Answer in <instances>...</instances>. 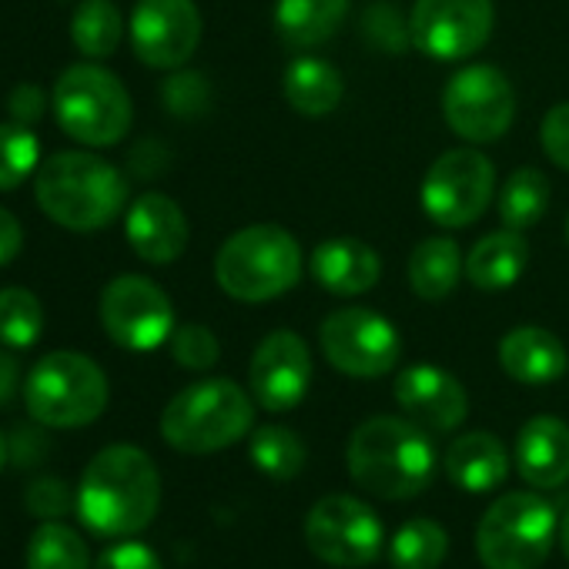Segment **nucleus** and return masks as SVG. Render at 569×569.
Masks as SVG:
<instances>
[{"mask_svg": "<svg viewBox=\"0 0 569 569\" xmlns=\"http://www.w3.org/2000/svg\"><path fill=\"white\" fill-rule=\"evenodd\" d=\"M549 208V181L539 168H519L506 178L499 191V218L512 231L539 224Z\"/></svg>", "mask_w": 569, "mask_h": 569, "instance_id": "obj_31", "label": "nucleus"}, {"mask_svg": "<svg viewBox=\"0 0 569 569\" xmlns=\"http://www.w3.org/2000/svg\"><path fill=\"white\" fill-rule=\"evenodd\" d=\"M446 476L462 492H492L509 476V449L492 432H466L446 452Z\"/></svg>", "mask_w": 569, "mask_h": 569, "instance_id": "obj_22", "label": "nucleus"}, {"mask_svg": "<svg viewBox=\"0 0 569 569\" xmlns=\"http://www.w3.org/2000/svg\"><path fill=\"white\" fill-rule=\"evenodd\" d=\"M201 41V14L194 0H138L131 14V48L158 71L191 61Z\"/></svg>", "mask_w": 569, "mask_h": 569, "instance_id": "obj_15", "label": "nucleus"}, {"mask_svg": "<svg viewBox=\"0 0 569 569\" xmlns=\"http://www.w3.org/2000/svg\"><path fill=\"white\" fill-rule=\"evenodd\" d=\"M248 456L254 462V469L268 479L289 482L306 469V442L289 429V426H261L251 432L248 442Z\"/></svg>", "mask_w": 569, "mask_h": 569, "instance_id": "obj_27", "label": "nucleus"}, {"mask_svg": "<svg viewBox=\"0 0 569 569\" xmlns=\"http://www.w3.org/2000/svg\"><path fill=\"white\" fill-rule=\"evenodd\" d=\"M54 114L74 141L111 148L131 128V94L108 68L71 64L54 84Z\"/></svg>", "mask_w": 569, "mask_h": 569, "instance_id": "obj_8", "label": "nucleus"}, {"mask_svg": "<svg viewBox=\"0 0 569 569\" xmlns=\"http://www.w3.org/2000/svg\"><path fill=\"white\" fill-rule=\"evenodd\" d=\"M18 382H21V366L4 346V349H0V409H4L18 396Z\"/></svg>", "mask_w": 569, "mask_h": 569, "instance_id": "obj_42", "label": "nucleus"}, {"mask_svg": "<svg viewBox=\"0 0 569 569\" xmlns=\"http://www.w3.org/2000/svg\"><path fill=\"white\" fill-rule=\"evenodd\" d=\"M254 422L251 396L231 379H201L181 389L161 412V439L188 456L221 452Z\"/></svg>", "mask_w": 569, "mask_h": 569, "instance_id": "obj_5", "label": "nucleus"}, {"mask_svg": "<svg viewBox=\"0 0 569 569\" xmlns=\"http://www.w3.org/2000/svg\"><path fill=\"white\" fill-rule=\"evenodd\" d=\"M101 326L128 352H151L174 332V309L161 284L144 274H121L101 296Z\"/></svg>", "mask_w": 569, "mask_h": 569, "instance_id": "obj_13", "label": "nucleus"}, {"mask_svg": "<svg viewBox=\"0 0 569 569\" xmlns=\"http://www.w3.org/2000/svg\"><path fill=\"white\" fill-rule=\"evenodd\" d=\"M8 111L18 124L31 128L44 114V91L38 84H18L8 98Z\"/></svg>", "mask_w": 569, "mask_h": 569, "instance_id": "obj_40", "label": "nucleus"}, {"mask_svg": "<svg viewBox=\"0 0 569 569\" xmlns=\"http://www.w3.org/2000/svg\"><path fill=\"white\" fill-rule=\"evenodd\" d=\"M449 556V532L439 519H409L399 526L389 546V559L396 569H439Z\"/></svg>", "mask_w": 569, "mask_h": 569, "instance_id": "obj_30", "label": "nucleus"}, {"mask_svg": "<svg viewBox=\"0 0 569 569\" xmlns=\"http://www.w3.org/2000/svg\"><path fill=\"white\" fill-rule=\"evenodd\" d=\"M24 499H28V509L38 519H61L64 512H71V506H78V499H71V489L61 479H54V476L34 479L28 486Z\"/></svg>", "mask_w": 569, "mask_h": 569, "instance_id": "obj_35", "label": "nucleus"}, {"mask_svg": "<svg viewBox=\"0 0 569 569\" xmlns=\"http://www.w3.org/2000/svg\"><path fill=\"white\" fill-rule=\"evenodd\" d=\"M512 462L532 489H559L569 479V426L556 416L529 419L516 436Z\"/></svg>", "mask_w": 569, "mask_h": 569, "instance_id": "obj_19", "label": "nucleus"}, {"mask_svg": "<svg viewBox=\"0 0 569 569\" xmlns=\"http://www.w3.org/2000/svg\"><path fill=\"white\" fill-rule=\"evenodd\" d=\"M214 278L234 302L261 306L292 292L302 278V248L278 224L234 231L214 254Z\"/></svg>", "mask_w": 569, "mask_h": 569, "instance_id": "obj_4", "label": "nucleus"}, {"mask_svg": "<svg viewBox=\"0 0 569 569\" xmlns=\"http://www.w3.org/2000/svg\"><path fill=\"white\" fill-rule=\"evenodd\" d=\"M28 569H91V549L78 529L44 519L28 539Z\"/></svg>", "mask_w": 569, "mask_h": 569, "instance_id": "obj_29", "label": "nucleus"}, {"mask_svg": "<svg viewBox=\"0 0 569 569\" xmlns=\"http://www.w3.org/2000/svg\"><path fill=\"white\" fill-rule=\"evenodd\" d=\"M108 376L81 352H51L24 379L28 416L48 429L91 426L108 409Z\"/></svg>", "mask_w": 569, "mask_h": 569, "instance_id": "obj_7", "label": "nucleus"}, {"mask_svg": "<svg viewBox=\"0 0 569 569\" xmlns=\"http://www.w3.org/2000/svg\"><path fill=\"white\" fill-rule=\"evenodd\" d=\"M492 0H416L409 34L436 61L472 58L492 38Z\"/></svg>", "mask_w": 569, "mask_h": 569, "instance_id": "obj_14", "label": "nucleus"}, {"mask_svg": "<svg viewBox=\"0 0 569 569\" xmlns=\"http://www.w3.org/2000/svg\"><path fill=\"white\" fill-rule=\"evenodd\" d=\"M124 231L134 254L151 264H168L188 248V218L181 204L161 191H148L131 204Z\"/></svg>", "mask_w": 569, "mask_h": 569, "instance_id": "obj_18", "label": "nucleus"}, {"mask_svg": "<svg viewBox=\"0 0 569 569\" xmlns=\"http://www.w3.org/2000/svg\"><path fill=\"white\" fill-rule=\"evenodd\" d=\"M346 469L362 492L402 502L432 486L436 449L412 419L372 416L349 436Z\"/></svg>", "mask_w": 569, "mask_h": 569, "instance_id": "obj_2", "label": "nucleus"}, {"mask_svg": "<svg viewBox=\"0 0 569 569\" xmlns=\"http://www.w3.org/2000/svg\"><path fill=\"white\" fill-rule=\"evenodd\" d=\"M349 0H278L274 28L292 48H319L346 24Z\"/></svg>", "mask_w": 569, "mask_h": 569, "instance_id": "obj_24", "label": "nucleus"}, {"mask_svg": "<svg viewBox=\"0 0 569 569\" xmlns=\"http://www.w3.org/2000/svg\"><path fill=\"white\" fill-rule=\"evenodd\" d=\"M94 569H164V566H161V559L154 556L151 546L134 542V539H124L118 546H108L98 556Z\"/></svg>", "mask_w": 569, "mask_h": 569, "instance_id": "obj_37", "label": "nucleus"}, {"mask_svg": "<svg viewBox=\"0 0 569 569\" xmlns=\"http://www.w3.org/2000/svg\"><path fill=\"white\" fill-rule=\"evenodd\" d=\"M164 101L174 114H198L208 104V88L201 74H178L164 84Z\"/></svg>", "mask_w": 569, "mask_h": 569, "instance_id": "obj_38", "label": "nucleus"}, {"mask_svg": "<svg viewBox=\"0 0 569 569\" xmlns=\"http://www.w3.org/2000/svg\"><path fill=\"white\" fill-rule=\"evenodd\" d=\"M8 459H11V446H8V439H4V432H0V472H4V466H8Z\"/></svg>", "mask_w": 569, "mask_h": 569, "instance_id": "obj_44", "label": "nucleus"}, {"mask_svg": "<svg viewBox=\"0 0 569 569\" xmlns=\"http://www.w3.org/2000/svg\"><path fill=\"white\" fill-rule=\"evenodd\" d=\"M499 366L509 379L522 386H549L566 372L569 359H566V346L552 332L539 326H519L502 336Z\"/></svg>", "mask_w": 569, "mask_h": 569, "instance_id": "obj_21", "label": "nucleus"}, {"mask_svg": "<svg viewBox=\"0 0 569 569\" xmlns=\"http://www.w3.org/2000/svg\"><path fill=\"white\" fill-rule=\"evenodd\" d=\"M442 114L449 128L472 144L499 141L516 118L512 84L499 68L469 64L459 74H452V81L446 84Z\"/></svg>", "mask_w": 569, "mask_h": 569, "instance_id": "obj_12", "label": "nucleus"}, {"mask_svg": "<svg viewBox=\"0 0 569 569\" xmlns=\"http://www.w3.org/2000/svg\"><path fill=\"white\" fill-rule=\"evenodd\" d=\"M34 198L54 224L98 231L121 214L128 184L111 161L91 151H58L38 164Z\"/></svg>", "mask_w": 569, "mask_h": 569, "instance_id": "obj_3", "label": "nucleus"}, {"mask_svg": "<svg viewBox=\"0 0 569 569\" xmlns=\"http://www.w3.org/2000/svg\"><path fill=\"white\" fill-rule=\"evenodd\" d=\"M539 141H542V151L549 154V161L569 171V101L546 111Z\"/></svg>", "mask_w": 569, "mask_h": 569, "instance_id": "obj_36", "label": "nucleus"}, {"mask_svg": "<svg viewBox=\"0 0 569 569\" xmlns=\"http://www.w3.org/2000/svg\"><path fill=\"white\" fill-rule=\"evenodd\" d=\"M526 264H529V241L522 238V231L502 228L472 244L466 258V278L476 289L499 292L509 289L512 281H519Z\"/></svg>", "mask_w": 569, "mask_h": 569, "instance_id": "obj_23", "label": "nucleus"}, {"mask_svg": "<svg viewBox=\"0 0 569 569\" xmlns=\"http://www.w3.org/2000/svg\"><path fill=\"white\" fill-rule=\"evenodd\" d=\"M396 402L426 432H452L469 416V396L462 382L439 366H409L396 376Z\"/></svg>", "mask_w": 569, "mask_h": 569, "instance_id": "obj_17", "label": "nucleus"}, {"mask_svg": "<svg viewBox=\"0 0 569 569\" xmlns=\"http://www.w3.org/2000/svg\"><path fill=\"white\" fill-rule=\"evenodd\" d=\"M462 271L466 261L452 238H426L409 254V284L426 302H442L456 289Z\"/></svg>", "mask_w": 569, "mask_h": 569, "instance_id": "obj_26", "label": "nucleus"}, {"mask_svg": "<svg viewBox=\"0 0 569 569\" xmlns=\"http://www.w3.org/2000/svg\"><path fill=\"white\" fill-rule=\"evenodd\" d=\"M559 536V516L539 492L512 489L489 502L476 526V556L486 569H539Z\"/></svg>", "mask_w": 569, "mask_h": 569, "instance_id": "obj_6", "label": "nucleus"}, {"mask_svg": "<svg viewBox=\"0 0 569 569\" xmlns=\"http://www.w3.org/2000/svg\"><path fill=\"white\" fill-rule=\"evenodd\" d=\"M171 356L181 369H191V372H204L218 362L221 356V346L214 339V332L208 326H198V322H188L181 329L171 332Z\"/></svg>", "mask_w": 569, "mask_h": 569, "instance_id": "obj_34", "label": "nucleus"}, {"mask_svg": "<svg viewBox=\"0 0 569 569\" xmlns=\"http://www.w3.org/2000/svg\"><path fill=\"white\" fill-rule=\"evenodd\" d=\"M559 546H562V552H566V559H569V509H566V516L559 519Z\"/></svg>", "mask_w": 569, "mask_h": 569, "instance_id": "obj_43", "label": "nucleus"}, {"mask_svg": "<svg viewBox=\"0 0 569 569\" xmlns=\"http://www.w3.org/2000/svg\"><path fill=\"white\" fill-rule=\"evenodd\" d=\"M41 164V144L24 124H0V191L18 188Z\"/></svg>", "mask_w": 569, "mask_h": 569, "instance_id": "obj_33", "label": "nucleus"}, {"mask_svg": "<svg viewBox=\"0 0 569 569\" xmlns=\"http://www.w3.org/2000/svg\"><path fill=\"white\" fill-rule=\"evenodd\" d=\"M124 18L114 0H84L71 18V41L84 58H111L121 44Z\"/></svg>", "mask_w": 569, "mask_h": 569, "instance_id": "obj_28", "label": "nucleus"}, {"mask_svg": "<svg viewBox=\"0 0 569 569\" xmlns=\"http://www.w3.org/2000/svg\"><path fill=\"white\" fill-rule=\"evenodd\" d=\"M44 429H48V426L38 422V426H18V429L11 432L8 446H11V459H14L18 466H38V462L48 456L51 442H48Z\"/></svg>", "mask_w": 569, "mask_h": 569, "instance_id": "obj_39", "label": "nucleus"}, {"mask_svg": "<svg viewBox=\"0 0 569 569\" xmlns=\"http://www.w3.org/2000/svg\"><path fill=\"white\" fill-rule=\"evenodd\" d=\"M319 346L332 369L352 379H379L402 359L396 326L372 309H339L319 329Z\"/></svg>", "mask_w": 569, "mask_h": 569, "instance_id": "obj_11", "label": "nucleus"}, {"mask_svg": "<svg viewBox=\"0 0 569 569\" xmlns=\"http://www.w3.org/2000/svg\"><path fill=\"white\" fill-rule=\"evenodd\" d=\"M41 329H44V309L31 289H21V284L0 289V346L31 349Z\"/></svg>", "mask_w": 569, "mask_h": 569, "instance_id": "obj_32", "label": "nucleus"}, {"mask_svg": "<svg viewBox=\"0 0 569 569\" xmlns=\"http://www.w3.org/2000/svg\"><path fill=\"white\" fill-rule=\"evenodd\" d=\"M342 74L322 58H299L284 71V98L306 118H326L342 104Z\"/></svg>", "mask_w": 569, "mask_h": 569, "instance_id": "obj_25", "label": "nucleus"}, {"mask_svg": "<svg viewBox=\"0 0 569 569\" xmlns=\"http://www.w3.org/2000/svg\"><path fill=\"white\" fill-rule=\"evenodd\" d=\"M78 516L104 539H128L151 526L161 506V476L154 459L128 442L101 449L78 482Z\"/></svg>", "mask_w": 569, "mask_h": 569, "instance_id": "obj_1", "label": "nucleus"}, {"mask_svg": "<svg viewBox=\"0 0 569 569\" xmlns=\"http://www.w3.org/2000/svg\"><path fill=\"white\" fill-rule=\"evenodd\" d=\"M21 241H24L21 221L8 208H0V264H8L21 251Z\"/></svg>", "mask_w": 569, "mask_h": 569, "instance_id": "obj_41", "label": "nucleus"}, {"mask_svg": "<svg viewBox=\"0 0 569 569\" xmlns=\"http://www.w3.org/2000/svg\"><path fill=\"white\" fill-rule=\"evenodd\" d=\"M566 241H569V218H566Z\"/></svg>", "mask_w": 569, "mask_h": 569, "instance_id": "obj_45", "label": "nucleus"}, {"mask_svg": "<svg viewBox=\"0 0 569 569\" xmlns=\"http://www.w3.org/2000/svg\"><path fill=\"white\" fill-rule=\"evenodd\" d=\"M496 191V168L476 148H452L432 161L422 181V208L442 228H469Z\"/></svg>", "mask_w": 569, "mask_h": 569, "instance_id": "obj_10", "label": "nucleus"}, {"mask_svg": "<svg viewBox=\"0 0 569 569\" xmlns=\"http://www.w3.org/2000/svg\"><path fill=\"white\" fill-rule=\"evenodd\" d=\"M312 274L332 296H366L382 278V258L362 238H329L312 251Z\"/></svg>", "mask_w": 569, "mask_h": 569, "instance_id": "obj_20", "label": "nucleus"}, {"mask_svg": "<svg viewBox=\"0 0 569 569\" xmlns=\"http://www.w3.org/2000/svg\"><path fill=\"white\" fill-rule=\"evenodd\" d=\"M312 386V352L302 336L281 329L258 342L248 366L251 399L268 412H292Z\"/></svg>", "mask_w": 569, "mask_h": 569, "instance_id": "obj_16", "label": "nucleus"}, {"mask_svg": "<svg viewBox=\"0 0 569 569\" xmlns=\"http://www.w3.org/2000/svg\"><path fill=\"white\" fill-rule=\"evenodd\" d=\"M306 542L312 556L326 566L362 569L379 559L386 529H382L379 512L369 502L349 492H332V496H322L309 509Z\"/></svg>", "mask_w": 569, "mask_h": 569, "instance_id": "obj_9", "label": "nucleus"}]
</instances>
